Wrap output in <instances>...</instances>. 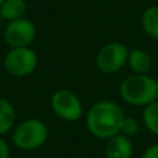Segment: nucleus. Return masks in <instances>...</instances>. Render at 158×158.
<instances>
[{"label":"nucleus","mask_w":158,"mask_h":158,"mask_svg":"<svg viewBox=\"0 0 158 158\" xmlns=\"http://www.w3.org/2000/svg\"><path fill=\"white\" fill-rule=\"evenodd\" d=\"M129 49L121 42H108L96 54V67L103 74H117L128 64Z\"/></svg>","instance_id":"nucleus-5"},{"label":"nucleus","mask_w":158,"mask_h":158,"mask_svg":"<svg viewBox=\"0 0 158 158\" xmlns=\"http://www.w3.org/2000/svg\"><path fill=\"white\" fill-rule=\"evenodd\" d=\"M36 38V25L29 18L15 19L7 24L4 32H3V39L6 44L10 49L15 47H31L32 42Z\"/></svg>","instance_id":"nucleus-7"},{"label":"nucleus","mask_w":158,"mask_h":158,"mask_svg":"<svg viewBox=\"0 0 158 158\" xmlns=\"http://www.w3.org/2000/svg\"><path fill=\"white\" fill-rule=\"evenodd\" d=\"M49 129L43 121L38 118H28L19 122L13 132V143L22 151L38 150L46 143Z\"/></svg>","instance_id":"nucleus-3"},{"label":"nucleus","mask_w":158,"mask_h":158,"mask_svg":"<svg viewBox=\"0 0 158 158\" xmlns=\"http://www.w3.org/2000/svg\"><path fill=\"white\" fill-rule=\"evenodd\" d=\"M0 27H2V18H0Z\"/></svg>","instance_id":"nucleus-19"},{"label":"nucleus","mask_w":158,"mask_h":158,"mask_svg":"<svg viewBox=\"0 0 158 158\" xmlns=\"http://www.w3.org/2000/svg\"><path fill=\"white\" fill-rule=\"evenodd\" d=\"M140 132V122L136 119L135 117H126L123 118L122 121V125H121V131L119 133L123 135V136L129 137V139H132V137H135L137 133Z\"/></svg>","instance_id":"nucleus-14"},{"label":"nucleus","mask_w":158,"mask_h":158,"mask_svg":"<svg viewBox=\"0 0 158 158\" xmlns=\"http://www.w3.org/2000/svg\"><path fill=\"white\" fill-rule=\"evenodd\" d=\"M140 158H158V143L151 144L143 151Z\"/></svg>","instance_id":"nucleus-15"},{"label":"nucleus","mask_w":158,"mask_h":158,"mask_svg":"<svg viewBox=\"0 0 158 158\" xmlns=\"http://www.w3.org/2000/svg\"><path fill=\"white\" fill-rule=\"evenodd\" d=\"M154 81H156V85H157V89H158V75L156 78H154Z\"/></svg>","instance_id":"nucleus-17"},{"label":"nucleus","mask_w":158,"mask_h":158,"mask_svg":"<svg viewBox=\"0 0 158 158\" xmlns=\"http://www.w3.org/2000/svg\"><path fill=\"white\" fill-rule=\"evenodd\" d=\"M3 2H4V0H0V6H2V4H3Z\"/></svg>","instance_id":"nucleus-18"},{"label":"nucleus","mask_w":158,"mask_h":158,"mask_svg":"<svg viewBox=\"0 0 158 158\" xmlns=\"http://www.w3.org/2000/svg\"><path fill=\"white\" fill-rule=\"evenodd\" d=\"M50 107L60 119L67 122L79 121L83 115V104L75 92L69 89H58L50 98Z\"/></svg>","instance_id":"nucleus-6"},{"label":"nucleus","mask_w":158,"mask_h":158,"mask_svg":"<svg viewBox=\"0 0 158 158\" xmlns=\"http://www.w3.org/2000/svg\"><path fill=\"white\" fill-rule=\"evenodd\" d=\"M28 10V4L25 0H4L0 6V18L2 21H15L24 18Z\"/></svg>","instance_id":"nucleus-10"},{"label":"nucleus","mask_w":158,"mask_h":158,"mask_svg":"<svg viewBox=\"0 0 158 158\" xmlns=\"http://www.w3.org/2000/svg\"><path fill=\"white\" fill-rule=\"evenodd\" d=\"M119 96L125 103L144 108L148 104L158 100V89L154 78L148 74H132L121 82Z\"/></svg>","instance_id":"nucleus-2"},{"label":"nucleus","mask_w":158,"mask_h":158,"mask_svg":"<svg viewBox=\"0 0 158 158\" xmlns=\"http://www.w3.org/2000/svg\"><path fill=\"white\" fill-rule=\"evenodd\" d=\"M39 58L32 47H15L10 49L4 56V69L15 78H25L36 69Z\"/></svg>","instance_id":"nucleus-4"},{"label":"nucleus","mask_w":158,"mask_h":158,"mask_svg":"<svg viewBox=\"0 0 158 158\" xmlns=\"http://www.w3.org/2000/svg\"><path fill=\"white\" fill-rule=\"evenodd\" d=\"M128 65L133 74L137 75H147L153 67L151 56L143 49H132L129 50L128 56Z\"/></svg>","instance_id":"nucleus-9"},{"label":"nucleus","mask_w":158,"mask_h":158,"mask_svg":"<svg viewBox=\"0 0 158 158\" xmlns=\"http://www.w3.org/2000/svg\"><path fill=\"white\" fill-rule=\"evenodd\" d=\"M125 112L112 100L96 101L86 114V128L94 137L108 140L119 133Z\"/></svg>","instance_id":"nucleus-1"},{"label":"nucleus","mask_w":158,"mask_h":158,"mask_svg":"<svg viewBox=\"0 0 158 158\" xmlns=\"http://www.w3.org/2000/svg\"><path fill=\"white\" fill-rule=\"evenodd\" d=\"M0 158H10V147L2 136H0Z\"/></svg>","instance_id":"nucleus-16"},{"label":"nucleus","mask_w":158,"mask_h":158,"mask_svg":"<svg viewBox=\"0 0 158 158\" xmlns=\"http://www.w3.org/2000/svg\"><path fill=\"white\" fill-rule=\"evenodd\" d=\"M143 125L147 131H150L153 135L158 136V100L148 104L143 110Z\"/></svg>","instance_id":"nucleus-13"},{"label":"nucleus","mask_w":158,"mask_h":158,"mask_svg":"<svg viewBox=\"0 0 158 158\" xmlns=\"http://www.w3.org/2000/svg\"><path fill=\"white\" fill-rule=\"evenodd\" d=\"M106 158H132L133 156V144L129 137L118 133L110 137L104 148Z\"/></svg>","instance_id":"nucleus-8"},{"label":"nucleus","mask_w":158,"mask_h":158,"mask_svg":"<svg viewBox=\"0 0 158 158\" xmlns=\"http://www.w3.org/2000/svg\"><path fill=\"white\" fill-rule=\"evenodd\" d=\"M142 28L147 36L158 40V4L144 8L142 14Z\"/></svg>","instance_id":"nucleus-11"},{"label":"nucleus","mask_w":158,"mask_h":158,"mask_svg":"<svg viewBox=\"0 0 158 158\" xmlns=\"http://www.w3.org/2000/svg\"><path fill=\"white\" fill-rule=\"evenodd\" d=\"M15 108L4 97H0V136L8 133L15 123Z\"/></svg>","instance_id":"nucleus-12"}]
</instances>
